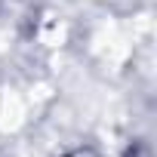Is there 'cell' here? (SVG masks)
<instances>
[{
	"label": "cell",
	"mask_w": 157,
	"mask_h": 157,
	"mask_svg": "<svg viewBox=\"0 0 157 157\" xmlns=\"http://www.w3.org/2000/svg\"><path fill=\"white\" fill-rule=\"evenodd\" d=\"M77 157H86V154H77Z\"/></svg>",
	"instance_id": "6da1fadb"
}]
</instances>
